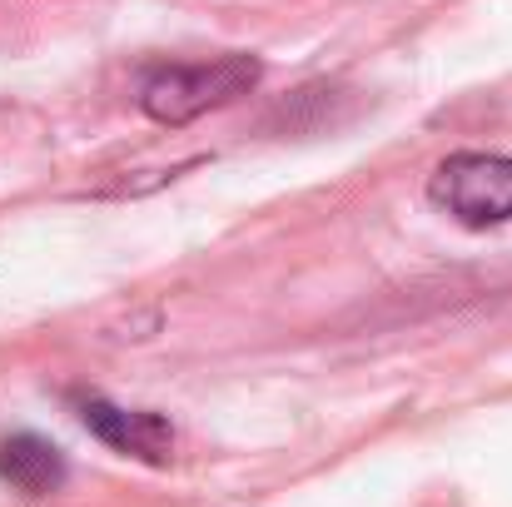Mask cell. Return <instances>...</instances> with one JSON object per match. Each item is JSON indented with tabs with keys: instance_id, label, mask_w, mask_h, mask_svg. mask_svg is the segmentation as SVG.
Here are the masks:
<instances>
[{
	"instance_id": "1",
	"label": "cell",
	"mask_w": 512,
	"mask_h": 507,
	"mask_svg": "<svg viewBox=\"0 0 512 507\" xmlns=\"http://www.w3.org/2000/svg\"><path fill=\"white\" fill-rule=\"evenodd\" d=\"M264 65L254 55H219L204 65H160L140 80V110L155 125H189L209 110L234 105L239 95H249L259 85Z\"/></svg>"
},
{
	"instance_id": "2",
	"label": "cell",
	"mask_w": 512,
	"mask_h": 507,
	"mask_svg": "<svg viewBox=\"0 0 512 507\" xmlns=\"http://www.w3.org/2000/svg\"><path fill=\"white\" fill-rule=\"evenodd\" d=\"M428 199L463 229H498L512 219V155L458 150L428 179Z\"/></svg>"
},
{
	"instance_id": "3",
	"label": "cell",
	"mask_w": 512,
	"mask_h": 507,
	"mask_svg": "<svg viewBox=\"0 0 512 507\" xmlns=\"http://www.w3.org/2000/svg\"><path fill=\"white\" fill-rule=\"evenodd\" d=\"M75 408H80V423L115 453L125 458H140V463H170L174 453V428L170 418L160 413H145V408H120L100 393H75Z\"/></svg>"
},
{
	"instance_id": "4",
	"label": "cell",
	"mask_w": 512,
	"mask_h": 507,
	"mask_svg": "<svg viewBox=\"0 0 512 507\" xmlns=\"http://www.w3.org/2000/svg\"><path fill=\"white\" fill-rule=\"evenodd\" d=\"M0 483H10L25 498H50L65 483V458L55 443H45L35 433H15L0 443Z\"/></svg>"
}]
</instances>
